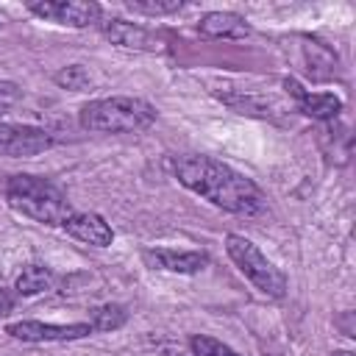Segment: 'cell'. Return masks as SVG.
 I'll return each instance as SVG.
<instances>
[{"label": "cell", "instance_id": "obj_1", "mask_svg": "<svg viewBox=\"0 0 356 356\" xmlns=\"http://www.w3.org/2000/svg\"><path fill=\"white\" fill-rule=\"evenodd\" d=\"M172 172L181 186H186L189 192H195L197 197L209 200L222 211L250 217L264 206L261 189L239 170H234L231 164L214 156H203V153L181 156L172 161Z\"/></svg>", "mask_w": 356, "mask_h": 356}, {"label": "cell", "instance_id": "obj_2", "mask_svg": "<svg viewBox=\"0 0 356 356\" xmlns=\"http://www.w3.org/2000/svg\"><path fill=\"white\" fill-rule=\"evenodd\" d=\"M6 203L39 222V225H64L70 217H72V203L67 200V195L47 178H39V175H28V172H19V175H11L8 184H6Z\"/></svg>", "mask_w": 356, "mask_h": 356}, {"label": "cell", "instance_id": "obj_3", "mask_svg": "<svg viewBox=\"0 0 356 356\" xmlns=\"http://www.w3.org/2000/svg\"><path fill=\"white\" fill-rule=\"evenodd\" d=\"M81 128L95 134H136L156 122L153 103L131 95H111L100 100H89L78 111Z\"/></svg>", "mask_w": 356, "mask_h": 356}, {"label": "cell", "instance_id": "obj_4", "mask_svg": "<svg viewBox=\"0 0 356 356\" xmlns=\"http://www.w3.org/2000/svg\"><path fill=\"white\" fill-rule=\"evenodd\" d=\"M225 253L236 264V270L267 298H284L286 295V275L242 234L225 236Z\"/></svg>", "mask_w": 356, "mask_h": 356}, {"label": "cell", "instance_id": "obj_5", "mask_svg": "<svg viewBox=\"0 0 356 356\" xmlns=\"http://www.w3.org/2000/svg\"><path fill=\"white\" fill-rule=\"evenodd\" d=\"M6 334L19 342H75L92 337V325L83 323H42V320H17L6 325Z\"/></svg>", "mask_w": 356, "mask_h": 356}, {"label": "cell", "instance_id": "obj_6", "mask_svg": "<svg viewBox=\"0 0 356 356\" xmlns=\"http://www.w3.org/2000/svg\"><path fill=\"white\" fill-rule=\"evenodd\" d=\"M33 17L67 25V28H89L100 25V6L97 3H81V0H33L25 6Z\"/></svg>", "mask_w": 356, "mask_h": 356}, {"label": "cell", "instance_id": "obj_7", "mask_svg": "<svg viewBox=\"0 0 356 356\" xmlns=\"http://www.w3.org/2000/svg\"><path fill=\"white\" fill-rule=\"evenodd\" d=\"M53 145L50 134L33 125H14V122H0V156L8 159H28L39 156Z\"/></svg>", "mask_w": 356, "mask_h": 356}, {"label": "cell", "instance_id": "obj_8", "mask_svg": "<svg viewBox=\"0 0 356 356\" xmlns=\"http://www.w3.org/2000/svg\"><path fill=\"white\" fill-rule=\"evenodd\" d=\"M142 261L150 270L161 273H178V275H195L209 264V256L203 250H172V248H147L142 250Z\"/></svg>", "mask_w": 356, "mask_h": 356}, {"label": "cell", "instance_id": "obj_9", "mask_svg": "<svg viewBox=\"0 0 356 356\" xmlns=\"http://www.w3.org/2000/svg\"><path fill=\"white\" fill-rule=\"evenodd\" d=\"M100 33L122 47V50H139V53H147V50H159V36L150 33L147 28L136 25V22H128V19H120V17H111V19H103L100 22Z\"/></svg>", "mask_w": 356, "mask_h": 356}, {"label": "cell", "instance_id": "obj_10", "mask_svg": "<svg viewBox=\"0 0 356 356\" xmlns=\"http://www.w3.org/2000/svg\"><path fill=\"white\" fill-rule=\"evenodd\" d=\"M284 86L289 89V95L298 100V108L312 117V120H323L331 122L339 111H342V100L334 92H306L295 78H284Z\"/></svg>", "mask_w": 356, "mask_h": 356}, {"label": "cell", "instance_id": "obj_11", "mask_svg": "<svg viewBox=\"0 0 356 356\" xmlns=\"http://www.w3.org/2000/svg\"><path fill=\"white\" fill-rule=\"evenodd\" d=\"M70 236H75L78 242L83 245H92V248H108L114 242V231L111 225L95 214V211H72V217L61 225Z\"/></svg>", "mask_w": 356, "mask_h": 356}, {"label": "cell", "instance_id": "obj_12", "mask_svg": "<svg viewBox=\"0 0 356 356\" xmlns=\"http://www.w3.org/2000/svg\"><path fill=\"white\" fill-rule=\"evenodd\" d=\"M197 31L206 39H245V36H250L253 28H250V22L242 14H234V11H209V14L200 17Z\"/></svg>", "mask_w": 356, "mask_h": 356}, {"label": "cell", "instance_id": "obj_13", "mask_svg": "<svg viewBox=\"0 0 356 356\" xmlns=\"http://www.w3.org/2000/svg\"><path fill=\"white\" fill-rule=\"evenodd\" d=\"M56 284V275L50 267L44 264H25L17 275V284H14V292L22 295V298H33V295H42L47 289H53Z\"/></svg>", "mask_w": 356, "mask_h": 356}, {"label": "cell", "instance_id": "obj_14", "mask_svg": "<svg viewBox=\"0 0 356 356\" xmlns=\"http://www.w3.org/2000/svg\"><path fill=\"white\" fill-rule=\"evenodd\" d=\"M125 320H128L125 306H120V303H103V306H95L89 312V320L86 323L92 325L95 334H100V331H117V328H122Z\"/></svg>", "mask_w": 356, "mask_h": 356}, {"label": "cell", "instance_id": "obj_15", "mask_svg": "<svg viewBox=\"0 0 356 356\" xmlns=\"http://www.w3.org/2000/svg\"><path fill=\"white\" fill-rule=\"evenodd\" d=\"M125 8L134 14H145V17H167L184 8L181 0H125Z\"/></svg>", "mask_w": 356, "mask_h": 356}, {"label": "cell", "instance_id": "obj_16", "mask_svg": "<svg viewBox=\"0 0 356 356\" xmlns=\"http://www.w3.org/2000/svg\"><path fill=\"white\" fill-rule=\"evenodd\" d=\"M189 350L192 356H239L231 345L209 337V334H192L189 337Z\"/></svg>", "mask_w": 356, "mask_h": 356}, {"label": "cell", "instance_id": "obj_17", "mask_svg": "<svg viewBox=\"0 0 356 356\" xmlns=\"http://www.w3.org/2000/svg\"><path fill=\"white\" fill-rule=\"evenodd\" d=\"M53 81H56L61 89H70V92H81V89H86V86L92 83L86 67H81V64H67V67H61V70L53 75Z\"/></svg>", "mask_w": 356, "mask_h": 356}, {"label": "cell", "instance_id": "obj_18", "mask_svg": "<svg viewBox=\"0 0 356 356\" xmlns=\"http://www.w3.org/2000/svg\"><path fill=\"white\" fill-rule=\"evenodd\" d=\"M19 86L14 83V81H0V122H3V117L17 106V100H19Z\"/></svg>", "mask_w": 356, "mask_h": 356}, {"label": "cell", "instance_id": "obj_19", "mask_svg": "<svg viewBox=\"0 0 356 356\" xmlns=\"http://www.w3.org/2000/svg\"><path fill=\"white\" fill-rule=\"evenodd\" d=\"M11 309H14V295L8 289H0V320L11 314Z\"/></svg>", "mask_w": 356, "mask_h": 356}, {"label": "cell", "instance_id": "obj_20", "mask_svg": "<svg viewBox=\"0 0 356 356\" xmlns=\"http://www.w3.org/2000/svg\"><path fill=\"white\" fill-rule=\"evenodd\" d=\"M331 356H353V353H350V350H334Z\"/></svg>", "mask_w": 356, "mask_h": 356}, {"label": "cell", "instance_id": "obj_21", "mask_svg": "<svg viewBox=\"0 0 356 356\" xmlns=\"http://www.w3.org/2000/svg\"><path fill=\"white\" fill-rule=\"evenodd\" d=\"M0 281H3V264H0Z\"/></svg>", "mask_w": 356, "mask_h": 356}]
</instances>
